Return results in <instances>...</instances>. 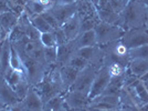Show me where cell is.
I'll list each match as a JSON object with an SVG mask.
<instances>
[{
    "mask_svg": "<svg viewBox=\"0 0 148 111\" xmlns=\"http://www.w3.org/2000/svg\"><path fill=\"white\" fill-rule=\"evenodd\" d=\"M122 29H148V9L143 0H130L121 13Z\"/></svg>",
    "mask_w": 148,
    "mask_h": 111,
    "instance_id": "1",
    "label": "cell"
},
{
    "mask_svg": "<svg viewBox=\"0 0 148 111\" xmlns=\"http://www.w3.org/2000/svg\"><path fill=\"white\" fill-rule=\"evenodd\" d=\"M34 89L41 97L43 103L59 94L66 92L60 77V68L58 66L51 67L47 74L44 76L43 80L38 83L37 86H34Z\"/></svg>",
    "mask_w": 148,
    "mask_h": 111,
    "instance_id": "2",
    "label": "cell"
},
{
    "mask_svg": "<svg viewBox=\"0 0 148 111\" xmlns=\"http://www.w3.org/2000/svg\"><path fill=\"white\" fill-rule=\"evenodd\" d=\"M18 53L20 56V58H21V60H22V63H23L25 74L29 85L32 87L37 86L38 83H40L41 81L43 80L44 76L50 70V68L47 67L43 63L32 59L31 57L25 55V52H22V51H18Z\"/></svg>",
    "mask_w": 148,
    "mask_h": 111,
    "instance_id": "3",
    "label": "cell"
},
{
    "mask_svg": "<svg viewBox=\"0 0 148 111\" xmlns=\"http://www.w3.org/2000/svg\"><path fill=\"white\" fill-rule=\"evenodd\" d=\"M94 31H95L97 44L101 47L122 39L125 33V31L121 27L110 25V24L102 22V21L96 24V26L94 27Z\"/></svg>",
    "mask_w": 148,
    "mask_h": 111,
    "instance_id": "4",
    "label": "cell"
},
{
    "mask_svg": "<svg viewBox=\"0 0 148 111\" xmlns=\"http://www.w3.org/2000/svg\"><path fill=\"white\" fill-rule=\"evenodd\" d=\"M103 65H88L86 68L80 71L76 80L71 87L70 90H77V91H84V92H90V89L93 83V80L97 71Z\"/></svg>",
    "mask_w": 148,
    "mask_h": 111,
    "instance_id": "5",
    "label": "cell"
},
{
    "mask_svg": "<svg viewBox=\"0 0 148 111\" xmlns=\"http://www.w3.org/2000/svg\"><path fill=\"white\" fill-rule=\"evenodd\" d=\"M110 80H111V74L108 72V69H107V67L105 65H103L99 68V71H97V74H96L94 80H93L92 86H91L90 92H88V99H90V101L92 99L101 96L102 93L104 92L106 87L108 85V82H110Z\"/></svg>",
    "mask_w": 148,
    "mask_h": 111,
    "instance_id": "6",
    "label": "cell"
},
{
    "mask_svg": "<svg viewBox=\"0 0 148 111\" xmlns=\"http://www.w3.org/2000/svg\"><path fill=\"white\" fill-rule=\"evenodd\" d=\"M121 40L128 49L148 44V29H133L125 31Z\"/></svg>",
    "mask_w": 148,
    "mask_h": 111,
    "instance_id": "7",
    "label": "cell"
},
{
    "mask_svg": "<svg viewBox=\"0 0 148 111\" xmlns=\"http://www.w3.org/2000/svg\"><path fill=\"white\" fill-rule=\"evenodd\" d=\"M64 101L69 110L71 109H87L90 105L88 93L77 90H69L64 93Z\"/></svg>",
    "mask_w": 148,
    "mask_h": 111,
    "instance_id": "8",
    "label": "cell"
},
{
    "mask_svg": "<svg viewBox=\"0 0 148 111\" xmlns=\"http://www.w3.org/2000/svg\"><path fill=\"white\" fill-rule=\"evenodd\" d=\"M93 108H99L103 110L107 111H114L121 109V99L119 96H114V94H101L96 98L92 99L90 101V105Z\"/></svg>",
    "mask_w": 148,
    "mask_h": 111,
    "instance_id": "9",
    "label": "cell"
},
{
    "mask_svg": "<svg viewBox=\"0 0 148 111\" xmlns=\"http://www.w3.org/2000/svg\"><path fill=\"white\" fill-rule=\"evenodd\" d=\"M79 2L70 3V5H58V3H56L54 6L50 8V11L53 13V16L56 18L60 27H62L68 20L72 18L74 15L77 13Z\"/></svg>",
    "mask_w": 148,
    "mask_h": 111,
    "instance_id": "10",
    "label": "cell"
},
{
    "mask_svg": "<svg viewBox=\"0 0 148 111\" xmlns=\"http://www.w3.org/2000/svg\"><path fill=\"white\" fill-rule=\"evenodd\" d=\"M76 53L85 59L90 65H103L104 60V49L101 46L84 47L76 50Z\"/></svg>",
    "mask_w": 148,
    "mask_h": 111,
    "instance_id": "11",
    "label": "cell"
},
{
    "mask_svg": "<svg viewBox=\"0 0 148 111\" xmlns=\"http://www.w3.org/2000/svg\"><path fill=\"white\" fill-rule=\"evenodd\" d=\"M43 101L34 87L30 86L27 96L21 100L22 111H43Z\"/></svg>",
    "mask_w": 148,
    "mask_h": 111,
    "instance_id": "12",
    "label": "cell"
},
{
    "mask_svg": "<svg viewBox=\"0 0 148 111\" xmlns=\"http://www.w3.org/2000/svg\"><path fill=\"white\" fill-rule=\"evenodd\" d=\"M0 100L6 105V107H11L21 101V99L18 97L12 87L7 82L2 74H0Z\"/></svg>",
    "mask_w": 148,
    "mask_h": 111,
    "instance_id": "13",
    "label": "cell"
},
{
    "mask_svg": "<svg viewBox=\"0 0 148 111\" xmlns=\"http://www.w3.org/2000/svg\"><path fill=\"white\" fill-rule=\"evenodd\" d=\"M10 50H11V41L8 37L0 42V74H2L3 77L11 70Z\"/></svg>",
    "mask_w": 148,
    "mask_h": 111,
    "instance_id": "14",
    "label": "cell"
},
{
    "mask_svg": "<svg viewBox=\"0 0 148 111\" xmlns=\"http://www.w3.org/2000/svg\"><path fill=\"white\" fill-rule=\"evenodd\" d=\"M19 16L12 11H7L0 15V25L2 29V40L10 36L12 30L17 27Z\"/></svg>",
    "mask_w": 148,
    "mask_h": 111,
    "instance_id": "15",
    "label": "cell"
},
{
    "mask_svg": "<svg viewBox=\"0 0 148 111\" xmlns=\"http://www.w3.org/2000/svg\"><path fill=\"white\" fill-rule=\"evenodd\" d=\"M76 48L74 46L73 40L72 41H68L64 44H60L56 46V53H58V59H56V66L58 67H62L68 65L69 60L72 58V56L76 52Z\"/></svg>",
    "mask_w": 148,
    "mask_h": 111,
    "instance_id": "16",
    "label": "cell"
},
{
    "mask_svg": "<svg viewBox=\"0 0 148 111\" xmlns=\"http://www.w3.org/2000/svg\"><path fill=\"white\" fill-rule=\"evenodd\" d=\"M68 41H72L81 33V18L76 13L61 27Z\"/></svg>",
    "mask_w": 148,
    "mask_h": 111,
    "instance_id": "17",
    "label": "cell"
},
{
    "mask_svg": "<svg viewBox=\"0 0 148 111\" xmlns=\"http://www.w3.org/2000/svg\"><path fill=\"white\" fill-rule=\"evenodd\" d=\"M59 68H60V77H61V80L63 82V86L65 88V90L69 91L71 89V87L73 86L75 80H76L80 71L77 69L69 66V65L62 66V67H59Z\"/></svg>",
    "mask_w": 148,
    "mask_h": 111,
    "instance_id": "18",
    "label": "cell"
},
{
    "mask_svg": "<svg viewBox=\"0 0 148 111\" xmlns=\"http://www.w3.org/2000/svg\"><path fill=\"white\" fill-rule=\"evenodd\" d=\"M74 46L76 49H81L84 47H92V46H97L96 41V36L94 29L81 32L77 37L73 40Z\"/></svg>",
    "mask_w": 148,
    "mask_h": 111,
    "instance_id": "19",
    "label": "cell"
},
{
    "mask_svg": "<svg viewBox=\"0 0 148 111\" xmlns=\"http://www.w3.org/2000/svg\"><path fill=\"white\" fill-rule=\"evenodd\" d=\"M96 11H97V16H99V21L110 24V25L118 26V27L122 28L121 15L114 12L111 8H107V9H97L96 8Z\"/></svg>",
    "mask_w": 148,
    "mask_h": 111,
    "instance_id": "20",
    "label": "cell"
},
{
    "mask_svg": "<svg viewBox=\"0 0 148 111\" xmlns=\"http://www.w3.org/2000/svg\"><path fill=\"white\" fill-rule=\"evenodd\" d=\"M125 74L118 76V77H111V80L106 87L105 91L102 94H114L119 96L121 91L125 87Z\"/></svg>",
    "mask_w": 148,
    "mask_h": 111,
    "instance_id": "21",
    "label": "cell"
},
{
    "mask_svg": "<svg viewBox=\"0 0 148 111\" xmlns=\"http://www.w3.org/2000/svg\"><path fill=\"white\" fill-rule=\"evenodd\" d=\"M128 71L136 78L142 77L148 71V59H133L130 62Z\"/></svg>",
    "mask_w": 148,
    "mask_h": 111,
    "instance_id": "22",
    "label": "cell"
},
{
    "mask_svg": "<svg viewBox=\"0 0 148 111\" xmlns=\"http://www.w3.org/2000/svg\"><path fill=\"white\" fill-rule=\"evenodd\" d=\"M43 111H69L64 101V93L47 101L43 105Z\"/></svg>",
    "mask_w": 148,
    "mask_h": 111,
    "instance_id": "23",
    "label": "cell"
},
{
    "mask_svg": "<svg viewBox=\"0 0 148 111\" xmlns=\"http://www.w3.org/2000/svg\"><path fill=\"white\" fill-rule=\"evenodd\" d=\"M47 10H49L48 7L41 5L40 2L38 1H33V0H27L25 6V11L27 13V16L29 18H33L36 16H39V15H42L43 12H45Z\"/></svg>",
    "mask_w": 148,
    "mask_h": 111,
    "instance_id": "24",
    "label": "cell"
},
{
    "mask_svg": "<svg viewBox=\"0 0 148 111\" xmlns=\"http://www.w3.org/2000/svg\"><path fill=\"white\" fill-rule=\"evenodd\" d=\"M127 86H132L134 88L136 96H137V99H138V101H139V103H140L142 107L148 105V90L142 81L139 80V79H137L133 83L127 85Z\"/></svg>",
    "mask_w": 148,
    "mask_h": 111,
    "instance_id": "25",
    "label": "cell"
},
{
    "mask_svg": "<svg viewBox=\"0 0 148 111\" xmlns=\"http://www.w3.org/2000/svg\"><path fill=\"white\" fill-rule=\"evenodd\" d=\"M5 79L7 80V82L12 87L13 89L18 86L21 81H23L27 79L25 77V71H20V70H10L8 74L5 76Z\"/></svg>",
    "mask_w": 148,
    "mask_h": 111,
    "instance_id": "26",
    "label": "cell"
},
{
    "mask_svg": "<svg viewBox=\"0 0 148 111\" xmlns=\"http://www.w3.org/2000/svg\"><path fill=\"white\" fill-rule=\"evenodd\" d=\"M30 20H31V24L33 25V27H34L40 33H43V32H52V31H54L51 27H50L49 24L44 20L43 17H42L41 15L31 18Z\"/></svg>",
    "mask_w": 148,
    "mask_h": 111,
    "instance_id": "27",
    "label": "cell"
},
{
    "mask_svg": "<svg viewBox=\"0 0 148 111\" xmlns=\"http://www.w3.org/2000/svg\"><path fill=\"white\" fill-rule=\"evenodd\" d=\"M128 56L130 58V61L133 59H148V44L128 49Z\"/></svg>",
    "mask_w": 148,
    "mask_h": 111,
    "instance_id": "28",
    "label": "cell"
},
{
    "mask_svg": "<svg viewBox=\"0 0 148 111\" xmlns=\"http://www.w3.org/2000/svg\"><path fill=\"white\" fill-rule=\"evenodd\" d=\"M10 67L12 70H20V71H25L23 69V63L22 60L19 56L18 51L14 49L12 44H11V50H10Z\"/></svg>",
    "mask_w": 148,
    "mask_h": 111,
    "instance_id": "29",
    "label": "cell"
},
{
    "mask_svg": "<svg viewBox=\"0 0 148 111\" xmlns=\"http://www.w3.org/2000/svg\"><path fill=\"white\" fill-rule=\"evenodd\" d=\"M105 66L108 69V72L111 74V77L123 76V74H126V71L128 69V67H125V66L118 63V62H111V63H107Z\"/></svg>",
    "mask_w": 148,
    "mask_h": 111,
    "instance_id": "30",
    "label": "cell"
},
{
    "mask_svg": "<svg viewBox=\"0 0 148 111\" xmlns=\"http://www.w3.org/2000/svg\"><path fill=\"white\" fill-rule=\"evenodd\" d=\"M69 66H71V67H73V68L77 69L79 71H82L83 69H85L90 65L88 62L85 60V59H83L81 56H79L76 52L72 56V58L69 60L68 62Z\"/></svg>",
    "mask_w": 148,
    "mask_h": 111,
    "instance_id": "31",
    "label": "cell"
},
{
    "mask_svg": "<svg viewBox=\"0 0 148 111\" xmlns=\"http://www.w3.org/2000/svg\"><path fill=\"white\" fill-rule=\"evenodd\" d=\"M40 42L41 44L45 47V48H50V47H56L58 43H56V35H54V31L52 32H43L40 35Z\"/></svg>",
    "mask_w": 148,
    "mask_h": 111,
    "instance_id": "32",
    "label": "cell"
},
{
    "mask_svg": "<svg viewBox=\"0 0 148 111\" xmlns=\"http://www.w3.org/2000/svg\"><path fill=\"white\" fill-rule=\"evenodd\" d=\"M44 59L50 68L56 66V59H58L56 47H50V48L44 47Z\"/></svg>",
    "mask_w": 148,
    "mask_h": 111,
    "instance_id": "33",
    "label": "cell"
},
{
    "mask_svg": "<svg viewBox=\"0 0 148 111\" xmlns=\"http://www.w3.org/2000/svg\"><path fill=\"white\" fill-rule=\"evenodd\" d=\"M128 1L130 0H110V8L114 12L121 15L124 9L126 8Z\"/></svg>",
    "mask_w": 148,
    "mask_h": 111,
    "instance_id": "34",
    "label": "cell"
},
{
    "mask_svg": "<svg viewBox=\"0 0 148 111\" xmlns=\"http://www.w3.org/2000/svg\"><path fill=\"white\" fill-rule=\"evenodd\" d=\"M42 17H43V19L48 22L50 25V27L53 29V30H56V29H59V28H61L60 27V25H59V22H58V20H56V18L53 16V13L50 11L49 10H47L45 12H43L42 15H41Z\"/></svg>",
    "mask_w": 148,
    "mask_h": 111,
    "instance_id": "35",
    "label": "cell"
},
{
    "mask_svg": "<svg viewBox=\"0 0 148 111\" xmlns=\"http://www.w3.org/2000/svg\"><path fill=\"white\" fill-rule=\"evenodd\" d=\"M54 35H56V39L58 46L64 44V43L68 42V39H66V37H65V35H64V32H63V30H62L61 28H59V29L54 30Z\"/></svg>",
    "mask_w": 148,
    "mask_h": 111,
    "instance_id": "36",
    "label": "cell"
},
{
    "mask_svg": "<svg viewBox=\"0 0 148 111\" xmlns=\"http://www.w3.org/2000/svg\"><path fill=\"white\" fill-rule=\"evenodd\" d=\"M7 11H12L11 3L9 2V0H0V15Z\"/></svg>",
    "mask_w": 148,
    "mask_h": 111,
    "instance_id": "37",
    "label": "cell"
},
{
    "mask_svg": "<svg viewBox=\"0 0 148 111\" xmlns=\"http://www.w3.org/2000/svg\"><path fill=\"white\" fill-rule=\"evenodd\" d=\"M33 1H38V2H40L41 5L48 7L49 9L51 8V7H53L56 3V0H33Z\"/></svg>",
    "mask_w": 148,
    "mask_h": 111,
    "instance_id": "38",
    "label": "cell"
},
{
    "mask_svg": "<svg viewBox=\"0 0 148 111\" xmlns=\"http://www.w3.org/2000/svg\"><path fill=\"white\" fill-rule=\"evenodd\" d=\"M97 9H107L110 8V0H99L96 5Z\"/></svg>",
    "mask_w": 148,
    "mask_h": 111,
    "instance_id": "39",
    "label": "cell"
},
{
    "mask_svg": "<svg viewBox=\"0 0 148 111\" xmlns=\"http://www.w3.org/2000/svg\"><path fill=\"white\" fill-rule=\"evenodd\" d=\"M81 0H56L58 5H70V3H76Z\"/></svg>",
    "mask_w": 148,
    "mask_h": 111,
    "instance_id": "40",
    "label": "cell"
},
{
    "mask_svg": "<svg viewBox=\"0 0 148 111\" xmlns=\"http://www.w3.org/2000/svg\"><path fill=\"white\" fill-rule=\"evenodd\" d=\"M138 79H139V80L142 81L143 83L145 85V87H148V71L146 72V74H143L142 77H139Z\"/></svg>",
    "mask_w": 148,
    "mask_h": 111,
    "instance_id": "41",
    "label": "cell"
},
{
    "mask_svg": "<svg viewBox=\"0 0 148 111\" xmlns=\"http://www.w3.org/2000/svg\"><path fill=\"white\" fill-rule=\"evenodd\" d=\"M86 111H107V110H103V109H99V108H93V107H87Z\"/></svg>",
    "mask_w": 148,
    "mask_h": 111,
    "instance_id": "42",
    "label": "cell"
},
{
    "mask_svg": "<svg viewBox=\"0 0 148 111\" xmlns=\"http://www.w3.org/2000/svg\"><path fill=\"white\" fill-rule=\"evenodd\" d=\"M6 108H7L6 105H5V103H3V102H2L1 100H0V111L3 110V109H6Z\"/></svg>",
    "mask_w": 148,
    "mask_h": 111,
    "instance_id": "43",
    "label": "cell"
},
{
    "mask_svg": "<svg viewBox=\"0 0 148 111\" xmlns=\"http://www.w3.org/2000/svg\"><path fill=\"white\" fill-rule=\"evenodd\" d=\"M2 41V29H1V25H0V42Z\"/></svg>",
    "mask_w": 148,
    "mask_h": 111,
    "instance_id": "44",
    "label": "cell"
},
{
    "mask_svg": "<svg viewBox=\"0 0 148 111\" xmlns=\"http://www.w3.org/2000/svg\"><path fill=\"white\" fill-rule=\"evenodd\" d=\"M143 2L145 3V6L147 7V9H148V0H143Z\"/></svg>",
    "mask_w": 148,
    "mask_h": 111,
    "instance_id": "45",
    "label": "cell"
},
{
    "mask_svg": "<svg viewBox=\"0 0 148 111\" xmlns=\"http://www.w3.org/2000/svg\"><path fill=\"white\" fill-rule=\"evenodd\" d=\"M91 1H92V2L94 3V5H95V6H96V5H97V2H99V0H91Z\"/></svg>",
    "mask_w": 148,
    "mask_h": 111,
    "instance_id": "46",
    "label": "cell"
},
{
    "mask_svg": "<svg viewBox=\"0 0 148 111\" xmlns=\"http://www.w3.org/2000/svg\"><path fill=\"white\" fill-rule=\"evenodd\" d=\"M1 111H10V110H9V109H8V107H7L6 109H3V110H1Z\"/></svg>",
    "mask_w": 148,
    "mask_h": 111,
    "instance_id": "47",
    "label": "cell"
},
{
    "mask_svg": "<svg viewBox=\"0 0 148 111\" xmlns=\"http://www.w3.org/2000/svg\"><path fill=\"white\" fill-rule=\"evenodd\" d=\"M146 88H147V90H148V87H146Z\"/></svg>",
    "mask_w": 148,
    "mask_h": 111,
    "instance_id": "48",
    "label": "cell"
}]
</instances>
